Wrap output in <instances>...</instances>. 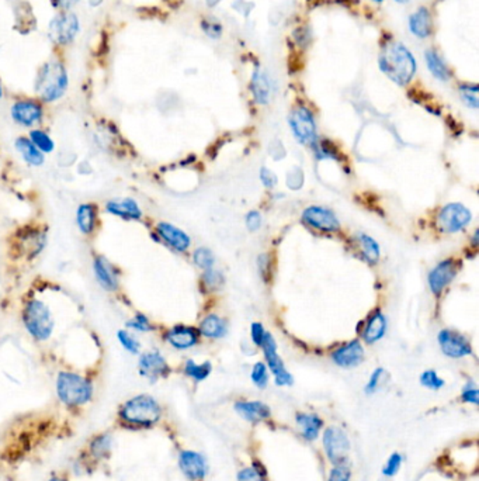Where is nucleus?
<instances>
[{"instance_id":"f257e3e1","label":"nucleus","mask_w":479,"mask_h":481,"mask_svg":"<svg viewBox=\"0 0 479 481\" xmlns=\"http://www.w3.org/2000/svg\"><path fill=\"white\" fill-rule=\"evenodd\" d=\"M69 89V74L65 62L54 55L44 61L34 78L36 97L44 104L60 102Z\"/></svg>"},{"instance_id":"f03ea898","label":"nucleus","mask_w":479,"mask_h":481,"mask_svg":"<svg viewBox=\"0 0 479 481\" xmlns=\"http://www.w3.org/2000/svg\"><path fill=\"white\" fill-rule=\"evenodd\" d=\"M378 65L382 74L399 86H406L417 69L413 54L402 43L391 40L382 46Z\"/></svg>"},{"instance_id":"7ed1b4c3","label":"nucleus","mask_w":479,"mask_h":481,"mask_svg":"<svg viewBox=\"0 0 479 481\" xmlns=\"http://www.w3.org/2000/svg\"><path fill=\"white\" fill-rule=\"evenodd\" d=\"M162 416L159 402L148 394L135 395L118 408V419L123 425L134 428H151Z\"/></svg>"},{"instance_id":"20e7f679","label":"nucleus","mask_w":479,"mask_h":481,"mask_svg":"<svg viewBox=\"0 0 479 481\" xmlns=\"http://www.w3.org/2000/svg\"><path fill=\"white\" fill-rule=\"evenodd\" d=\"M48 229L39 224H27L20 226L12 236L11 247L16 259L33 261L47 247Z\"/></svg>"},{"instance_id":"39448f33","label":"nucleus","mask_w":479,"mask_h":481,"mask_svg":"<svg viewBox=\"0 0 479 481\" xmlns=\"http://www.w3.org/2000/svg\"><path fill=\"white\" fill-rule=\"evenodd\" d=\"M22 320L27 332L39 342L48 341L55 328V320L50 307L37 297H32L25 303Z\"/></svg>"},{"instance_id":"423d86ee","label":"nucleus","mask_w":479,"mask_h":481,"mask_svg":"<svg viewBox=\"0 0 479 481\" xmlns=\"http://www.w3.org/2000/svg\"><path fill=\"white\" fill-rule=\"evenodd\" d=\"M57 395L68 407H82L93 397V383L75 372H60L57 377Z\"/></svg>"},{"instance_id":"0eeeda50","label":"nucleus","mask_w":479,"mask_h":481,"mask_svg":"<svg viewBox=\"0 0 479 481\" xmlns=\"http://www.w3.org/2000/svg\"><path fill=\"white\" fill-rule=\"evenodd\" d=\"M81 19L74 11L57 12L48 23V39L58 50L71 47L81 34Z\"/></svg>"},{"instance_id":"6e6552de","label":"nucleus","mask_w":479,"mask_h":481,"mask_svg":"<svg viewBox=\"0 0 479 481\" xmlns=\"http://www.w3.org/2000/svg\"><path fill=\"white\" fill-rule=\"evenodd\" d=\"M11 117L20 127L36 128L46 117V104L37 97L18 99L11 107Z\"/></svg>"},{"instance_id":"1a4fd4ad","label":"nucleus","mask_w":479,"mask_h":481,"mask_svg":"<svg viewBox=\"0 0 479 481\" xmlns=\"http://www.w3.org/2000/svg\"><path fill=\"white\" fill-rule=\"evenodd\" d=\"M290 126L296 138L305 145H312L317 137V123L311 110L305 106H297L290 114Z\"/></svg>"},{"instance_id":"9d476101","label":"nucleus","mask_w":479,"mask_h":481,"mask_svg":"<svg viewBox=\"0 0 479 481\" xmlns=\"http://www.w3.org/2000/svg\"><path fill=\"white\" fill-rule=\"evenodd\" d=\"M324 449L328 459L333 464L346 463L350 452V440L347 433L339 426H329L324 432Z\"/></svg>"},{"instance_id":"9b49d317","label":"nucleus","mask_w":479,"mask_h":481,"mask_svg":"<svg viewBox=\"0 0 479 481\" xmlns=\"http://www.w3.org/2000/svg\"><path fill=\"white\" fill-rule=\"evenodd\" d=\"M471 218V211L465 205L459 203H451L441 208L438 214V224L445 232H457L465 228Z\"/></svg>"},{"instance_id":"f8f14e48","label":"nucleus","mask_w":479,"mask_h":481,"mask_svg":"<svg viewBox=\"0 0 479 481\" xmlns=\"http://www.w3.org/2000/svg\"><path fill=\"white\" fill-rule=\"evenodd\" d=\"M138 372L146 380L155 383L170 373L166 359L158 351L144 352L138 360Z\"/></svg>"},{"instance_id":"ddd939ff","label":"nucleus","mask_w":479,"mask_h":481,"mask_svg":"<svg viewBox=\"0 0 479 481\" xmlns=\"http://www.w3.org/2000/svg\"><path fill=\"white\" fill-rule=\"evenodd\" d=\"M261 346L265 351V358L268 360V365H269L270 370L273 372V374L276 377V383L279 386H290V384H293V376L286 370L283 360L277 355V345H276V341L272 337V334L266 332Z\"/></svg>"},{"instance_id":"4468645a","label":"nucleus","mask_w":479,"mask_h":481,"mask_svg":"<svg viewBox=\"0 0 479 481\" xmlns=\"http://www.w3.org/2000/svg\"><path fill=\"white\" fill-rule=\"evenodd\" d=\"M303 219L305 224L319 231L333 232V231L340 229V222L333 214V211L325 207H319V205L308 207L303 214Z\"/></svg>"},{"instance_id":"2eb2a0df","label":"nucleus","mask_w":479,"mask_h":481,"mask_svg":"<svg viewBox=\"0 0 479 481\" xmlns=\"http://www.w3.org/2000/svg\"><path fill=\"white\" fill-rule=\"evenodd\" d=\"M93 272L97 283L102 289L110 293H116L120 289V275L113 264L103 255H95Z\"/></svg>"},{"instance_id":"dca6fc26","label":"nucleus","mask_w":479,"mask_h":481,"mask_svg":"<svg viewBox=\"0 0 479 481\" xmlns=\"http://www.w3.org/2000/svg\"><path fill=\"white\" fill-rule=\"evenodd\" d=\"M438 344L443 353L448 358H464L472 353V348L465 337L455 331L443 330L438 334Z\"/></svg>"},{"instance_id":"f3484780","label":"nucleus","mask_w":479,"mask_h":481,"mask_svg":"<svg viewBox=\"0 0 479 481\" xmlns=\"http://www.w3.org/2000/svg\"><path fill=\"white\" fill-rule=\"evenodd\" d=\"M179 467L190 480H202L208 471L205 457L193 450H183L179 454Z\"/></svg>"},{"instance_id":"a211bd4d","label":"nucleus","mask_w":479,"mask_h":481,"mask_svg":"<svg viewBox=\"0 0 479 481\" xmlns=\"http://www.w3.org/2000/svg\"><path fill=\"white\" fill-rule=\"evenodd\" d=\"M156 232L163 243H166L170 248H173L177 252H186L190 248V236L173 224L159 222L156 225Z\"/></svg>"},{"instance_id":"6ab92c4d","label":"nucleus","mask_w":479,"mask_h":481,"mask_svg":"<svg viewBox=\"0 0 479 481\" xmlns=\"http://www.w3.org/2000/svg\"><path fill=\"white\" fill-rule=\"evenodd\" d=\"M104 210L116 217L128 221H139L144 217V212L137 200L132 197H123V198H111L106 203Z\"/></svg>"},{"instance_id":"aec40b11","label":"nucleus","mask_w":479,"mask_h":481,"mask_svg":"<svg viewBox=\"0 0 479 481\" xmlns=\"http://www.w3.org/2000/svg\"><path fill=\"white\" fill-rule=\"evenodd\" d=\"M457 275V264L451 259L440 262L429 275V285L431 292L438 296Z\"/></svg>"},{"instance_id":"412c9836","label":"nucleus","mask_w":479,"mask_h":481,"mask_svg":"<svg viewBox=\"0 0 479 481\" xmlns=\"http://www.w3.org/2000/svg\"><path fill=\"white\" fill-rule=\"evenodd\" d=\"M333 362L340 367H356L364 359V349L359 341H352L332 353Z\"/></svg>"},{"instance_id":"4be33fe9","label":"nucleus","mask_w":479,"mask_h":481,"mask_svg":"<svg viewBox=\"0 0 479 481\" xmlns=\"http://www.w3.org/2000/svg\"><path fill=\"white\" fill-rule=\"evenodd\" d=\"M200 332L193 327L177 325L165 334V339L176 349H190L198 344Z\"/></svg>"},{"instance_id":"5701e85b","label":"nucleus","mask_w":479,"mask_h":481,"mask_svg":"<svg viewBox=\"0 0 479 481\" xmlns=\"http://www.w3.org/2000/svg\"><path fill=\"white\" fill-rule=\"evenodd\" d=\"M409 30L410 33L420 39V40H424V39H429L431 34H433V30H434V26H433V16L430 13V11L424 6L419 8L416 12H413L410 16H409Z\"/></svg>"},{"instance_id":"b1692460","label":"nucleus","mask_w":479,"mask_h":481,"mask_svg":"<svg viewBox=\"0 0 479 481\" xmlns=\"http://www.w3.org/2000/svg\"><path fill=\"white\" fill-rule=\"evenodd\" d=\"M76 225L83 235H93L99 225V207L95 203L81 204L76 210Z\"/></svg>"},{"instance_id":"393cba45","label":"nucleus","mask_w":479,"mask_h":481,"mask_svg":"<svg viewBox=\"0 0 479 481\" xmlns=\"http://www.w3.org/2000/svg\"><path fill=\"white\" fill-rule=\"evenodd\" d=\"M251 90L254 95V99L259 104H268L272 97V82L266 72H263L261 68H256L252 74L251 79Z\"/></svg>"},{"instance_id":"a878e982","label":"nucleus","mask_w":479,"mask_h":481,"mask_svg":"<svg viewBox=\"0 0 479 481\" xmlns=\"http://www.w3.org/2000/svg\"><path fill=\"white\" fill-rule=\"evenodd\" d=\"M235 409L251 422H259L270 416V408L262 401H239L235 404Z\"/></svg>"},{"instance_id":"bb28decb","label":"nucleus","mask_w":479,"mask_h":481,"mask_svg":"<svg viewBox=\"0 0 479 481\" xmlns=\"http://www.w3.org/2000/svg\"><path fill=\"white\" fill-rule=\"evenodd\" d=\"M15 147L27 165H30V166L44 165L46 155L32 142V140L29 137H25V135L19 137L15 141Z\"/></svg>"},{"instance_id":"cd10ccee","label":"nucleus","mask_w":479,"mask_h":481,"mask_svg":"<svg viewBox=\"0 0 479 481\" xmlns=\"http://www.w3.org/2000/svg\"><path fill=\"white\" fill-rule=\"evenodd\" d=\"M424 58H426V65H427L430 74L436 79H438L441 82H447V81L451 79V69L448 68V65L445 64L444 58L438 54L437 50L429 48L426 51Z\"/></svg>"},{"instance_id":"c85d7f7f","label":"nucleus","mask_w":479,"mask_h":481,"mask_svg":"<svg viewBox=\"0 0 479 481\" xmlns=\"http://www.w3.org/2000/svg\"><path fill=\"white\" fill-rule=\"evenodd\" d=\"M385 330H387L385 317L382 316L381 311H375L366 323V327L363 330V338L367 344H374L384 337Z\"/></svg>"},{"instance_id":"c756f323","label":"nucleus","mask_w":479,"mask_h":481,"mask_svg":"<svg viewBox=\"0 0 479 481\" xmlns=\"http://www.w3.org/2000/svg\"><path fill=\"white\" fill-rule=\"evenodd\" d=\"M297 424L307 440H315L324 426V421L315 414H298Z\"/></svg>"},{"instance_id":"7c9ffc66","label":"nucleus","mask_w":479,"mask_h":481,"mask_svg":"<svg viewBox=\"0 0 479 481\" xmlns=\"http://www.w3.org/2000/svg\"><path fill=\"white\" fill-rule=\"evenodd\" d=\"M200 334L207 338H222L226 334V323L214 314L208 316L200 325Z\"/></svg>"},{"instance_id":"2f4dec72","label":"nucleus","mask_w":479,"mask_h":481,"mask_svg":"<svg viewBox=\"0 0 479 481\" xmlns=\"http://www.w3.org/2000/svg\"><path fill=\"white\" fill-rule=\"evenodd\" d=\"M111 450V436L109 433H102L95 436L89 443L90 457L95 460H102L109 456Z\"/></svg>"},{"instance_id":"473e14b6","label":"nucleus","mask_w":479,"mask_h":481,"mask_svg":"<svg viewBox=\"0 0 479 481\" xmlns=\"http://www.w3.org/2000/svg\"><path fill=\"white\" fill-rule=\"evenodd\" d=\"M359 245L364 255V259L368 261L371 265H375L380 259V247L375 240L368 236L367 233H359Z\"/></svg>"},{"instance_id":"72a5a7b5","label":"nucleus","mask_w":479,"mask_h":481,"mask_svg":"<svg viewBox=\"0 0 479 481\" xmlns=\"http://www.w3.org/2000/svg\"><path fill=\"white\" fill-rule=\"evenodd\" d=\"M29 138L32 140V142L46 155V154H51L55 149V142L53 140V137L41 128H32L29 133Z\"/></svg>"},{"instance_id":"f704fd0d","label":"nucleus","mask_w":479,"mask_h":481,"mask_svg":"<svg viewBox=\"0 0 479 481\" xmlns=\"http://www.w3.org/2000/svg\"><path fill=\"white\" fill-rule=\"evenodd\" d=\"M184 373L194 379L195 381H202L205 380L209 373H211V363L209 362H204L201 365H197L195 362L193 360H187L186 362V366H184Z\"/></svg>"},{"instance_id":"c9c22d12","label":"nucleus","mask_w":479,"mask_h":481,"mask_svg":"<svg viewBox=\"0 0 479 481\" xmlns=\"http://www.w3.org/2000/svg\"><path fill=\"white\" fill-rule=\"evenodd\" d=\"M117 339L120 345L131 355H138L141 351L139 341L130 332V330H118L117 331Z\"/></svg>"},{"instance_id":"e433bc0d","label":"nucleus","mask_w":479,"mask_h":481,"mask_svg":"<svg viewBox=\"0 0 479 481\" xmlns=\"http://www.w3.org/2000/svg\"><path fill=\"white\" fill-rule=\"evenodd\" d=\"M266 470L261 463H254L251 467L242 468L237 473V481H265Z\"/></svg>"},{"instance_id":"4c0bfd02","label":"nucleus","mask_w":479,"mask_h":481,"mask_svg":"<svg viewBox=\"0 0 479 481\" xmlns=\"http://www.w3.org/2000/svg\"><path fill=\"white\" fill-rule=\"evenodd\" d=\"M459 95L462 102L471 107V109H478L479 107V100H478V85L476 83H462L459 85Z\"/></svg>"},{"instance_id":"58836bf2","label":"nucleus","mask_w":479,"mask_h":481,"mask_svg":"<svg viewBox=\"0 0 479 481\" xmlns=\"http://www.w3.org/2000/svg\"><path fill=\"white\" fill-rule=\"evenodd\" d=\"M125 328L135 331V332H151V331H153V325H152L151 320L142 313H137L132 318H130L125 323Z\"/></svg>"},{"instance_id":"ea45409f","label":"nucleus","mask_w":479,"mask_h":481,"mask_svg":"<svg viewBox=\"0 0 479 481\" xmlns=\"http://www.w3.org/2000/svg\"><path fill=\"white\" fill-rule=\"evenodd\" d=\"M311 147H314L318 158H332L336 161L339 159V152L328 140H317Z\"/></svg>"},{"instance_id":"a19ab883","label":"nucleus","mask_w":479,"mask_h":481,"mask_svg":"<svg viewBox=\"0 0 479 481\" xmlns=\"http://www.w3.org/2000/svg\"><path fill=\"white\" fill-rule=\"evenodd\" d=\"M193 259H194V264H195L198 268L204 269V271L211 269L212 265H214V262H215L214 254H212L209 250H207V248H198V250L194 252Z\"/></svg>"},{"instance_id":"79ce46f5","label":"nucleus","mask_w":479,"mask_h":481,"mask_svg":"<svg viewBox=\"0 0 479 481\" xmlns=\"http://www.w3.org/2000/svg\"><path fill=\"white\" fill-rule=\"evenodd\" d=\"M201 30L204 32V34L212 40H218L222 36V26L212 19H202L200 23Z\"/></svg>"},{"instance_id":"37998d69","label":"nucleus","mask_w":479,"mask_h":481,"mask_svg":"<svg viewBox=\"0 0 479 481\" xmlns=\"http://www.w3.org/2000/svg\"><path fill=\"white\" fill-rule=\"evenodd\" d=\"M252 381L261 387V388H265L268 386V381H269V374H268V366L262 362L256 363L252 369Z\"/></svg>"},{"instance_id":"c03bdc74","label":"nucleus","mask_w":479,"mask_h":481,"mask_svg":"<svg viewBox=\"0 0 479 481\" xmlns=\"http://www.w3.org/2000/svg\"><path fill=\"white\" fill-rule=\"evenodd\" d=\"M420 383L430 390H440L444 386V380L434 370H426L422 373Z\"/></svg>"},{"instance_id":"a18cd8bd","label":"nucleus","mask_w":479,"mask_h":481,"mask_svg":"<svg viewBox=\"0 0 479 481\" xmlns=\"http://www.w3.org/2000/svg\"><path fill=\"white\" fill-rule=\"evenodd\" d=\"M352 471L350 467L346 463L335 464V467L331 470L329 481H350Z\"/></svg>"},{"instance_id":"49530a36","label":"nucleus","mask_w":479,"mask_h":481,"mask_svg":"<svg viewBox=\"0 0 479 481\" xmlns=\"http://www.w3.org/2000/svg\"><path fill=\"white\" fill-rule=\"evenodd\" d=\"M401 466H402V456L399 453H394L387 460V464L382 468V474L387 477H392L399 471Z\"/></svg>"},{"instance_id":"de8ad7c7","label":"nucleus","mask_w":479,"mask_h":481,"mask_svg":"<svg viewBox=\"0 0 479 481\" xmlns=\"http://www.w3.org/2000/svg\"><path fill=\"white\" fill-rule=\"evenodd\" d=\"M293 39L300 48H305L311 44V30L307 26H301L294 30Z\"/></svg>"},{"instance_id":"09e8293b","label":"nucleus","mask_w":479,"mask_h":481,"mask_svg":"<svg viewBox=\"0 0 479 481\" xmlns=\"http://www.w3.org/2000/svg\"><path fill=\"white\" fill-rule=\"evenodd\" d=\"M461 398L464 402H469L473 405H478L479 402V391L473 383H468L461 394Z\"/></svg>"},{"instance_id":"8fccbe9b","label":"nucleus","mask_w":479,"mask_h":481,"mask_svg":"<svg viewBox=\"0 0 479 481\" xmlns=\"http://www.w3.org/2000/svg\"><path fill=\"white\" fill-rule=\"evenodd\" d=\"M384 374H385L384 369H381V367H380V369H375V370L373 372V374H371V377H370L367 386H366V393H368V394L375 393V391L378 390L380 384H381V380H382Z\"/></svg>"},{"instance_id":"3c124183","label":"nucleus","mask_w":479,"mask_h":481,"mask_svg":"<svg viewBox=\"0 0 479 481\" xmlns=\"http://www.w3.org/2000/svg\"><path fill=\"white\" fill-rule=\"evenodd\" d=\"M204 283H205V286H208L211 289L219 287L222 285V275L219 272L214 271L212 268L207 269L204 273Z\"/></svg>"},{"instance_id":"603ef678","label":"nucleus","mask_w":479,"mask_h":481,"mask_svg":"<svg viewBox=\"0 0 479 481\" xmlns=\"http://www.w3.org/2000/svg\"><path fill=\"white\" fill-rule=\"evenodd\" d=\"M50 2H51V6L57 12H61V11H74L81 4V0H50Z\"/></svg>"},{"instance_id":"864d4df0","label":"nucleus","mask_w":479,"mask_h":481,"mask_svg":"<svg viewBox=\"0 0 479 481\" xmlns=\"http://www.w3.org/2000/svg\"><path fill=\"white\" fill-rule=\"evenodd\" d=\"M261 225H262V215L258 211H251L247 215V226L251 231H256L261 228Z\"/></svg>"},{"instance_id":"5fc2aeb1","label":"nucleus","mask_w":479,"mask_h":481,"mask_svg":"<svg viewBox=\"0 0 479 481\" xmlns=\"http://www.w3.org/2000/svg\"><path fill=\"white\" fill-rule=\"evenodd\" d=\"M261 179H262L263 184H265L266 187H269V189L275 187L276 183H277V176H276L270 169H268V168H263V169H262Z\"/></svg>"},{"instance_id":"6e6d98bb","label":"nucleus","mask_w":479,"mask_h":481,"mask_svg":"<svg viewBox=\"0 0 479 481\" xmlns=\"http://www.w3.org/2000/svg\"><path fill=\"white\" fill-rule=\"evenodd\" d=\"M265 335H266V331H265V328H263L262 324H259V323L252 324V341H254L258 346L262 345Z\"/></svg>"},{"instance_id":"4d7b16f0","label":"nucleus","mask_w":479,"mask_h":481,"mask_svg":"<svg viewBox=\"0 0 479 481\" xmlns=\"http://www.w3.org/2000/svg\"><path fill=\"white\" fill-rule=\"evenodd\" d=\"M259 268L263 278H266L270 273V258L268 255H262L259 258Z\"/></svg>"},{"instance_id":"13d9d810","label":"nucleus","mask_w":479,"mask_h":481,"mask_svg":"<svg viewBox=\"0 0 479 481\" xmlns=\"http://www.w3.org/2000/svg\"><path fill=\"white\" fill-rule=\"evenodd\" d=\"M104 4V0H89V6L92 9H97Z\"/></svg>"},{"instance_id":"bf43d9fd","label":"nucleus","mask_w":479,"mask_h":481,"mask_svg":"<svg viewBox=\"0 0 479 481\" xmlns=\"http://www.w3.org/2000/svg\"><path fill=\"white\" fill-rule=\"evenodd\" d=\"M205 2H207V6H209V8H214L215 5H218V4L221 2V0H205Z\"/></svg>"},{"instance_id":"052dcab7","label":"nucleus","mask_w":479,"mask_h":481,"mask_svg":"<svg viewBox=\"0 0 479 481\" xmlns=\"http://www.w3.org/2000/svg\"><path fill=\"white\" fill-rule=\"evenodd\" d=\"M373 2H375V4H382L384 0H373ZM395 2H398V4H408L409 0H395Z\"/></svg>"},{"instance_id":"680f3d73","label":"nucleus","mask_w":479,"mask_h":481,"mask_svg":"<svg viewBox=\"0 0 479 481\" xmlns=\"http://www.w3.org/2000/svg\"><path fill=\"white\" fill-rule=\"evenodd\" d=\"M4 96H5V89H4V83H2V81H0V100L4 99Z\"/></svg>"},{"instance_id":"e2e57ef3","label":"nucleus","mask_w":479,"mask_h":481,"mask_svg":"<svg viewBox=\"0 0 479 481\" xmlns=\"http://www.w3.org/2000/svg\"><path fill=\"white\" fill-rule=\"evenodd\" d=\"M48 481H67V478H64V477H61V475H57V477L50 478Z\"/></svg>"}]
</instances>
